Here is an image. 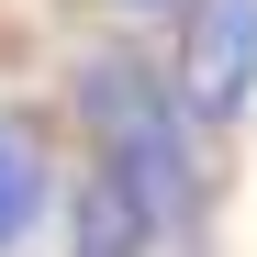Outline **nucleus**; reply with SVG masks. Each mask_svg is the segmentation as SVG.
Returning a JSON list of instances; mask_svg holds the SVG:
<instances>
[{
    "label": "nucleus",
    "instance_id": "f257e3e1",
    "mask_svg": "<svg viewBox=\"0 0 257 257\" xmlns=\"http://www.w3.org/2000/svg\"><path fill=\"white\" fill-rule=\"evenodd\" d=\"M78 123H90V157L146 201L157 235H179L201 212V146H190L201 123L179 112V78H157L146 56H90L78 67Z\"/></svg>",
    "mask_w": 257,
    "mask_h": 257
},
{
    "label": "nucleus",
    "instance_id": "f03ea898",
    "mask_svg": "<svg viewBox=\"0 0 257 257\" xmlns=\"http://www.w3.org/2000/svg\"><path fill=\"white\" fill-rule=\"evenodd\" d=\"M179 112L201 135H235L257 112V0H179Z\"/></svg>",
    "mask_w": 257,
    "mask_h": 257
},
{
    "label": "nucleus",
    "instance_id": "7ed1b4c3",
    "mask_svg": "<svg viewBox=\"0 0 257 257\" xmlns=\"http://www.w3.org/2000/svg\"><path fill=\"white\" fill-rule=\"evenodd\" d=\"M67 257H157V224H146V201L123 190L101 157L67 179Z\"/></svg>",
    "mask_w": 257,
    "mask_h": 257
},
{
    "label": "nucleus",
    "instance_id": "20e7f679",
    "mask_svg": "<svg viewBox=\"0 0 257 257\" xmlns=\"http://www.w3.org/2000/svg\"><path fill=\"white\" fill-rule=\"evenodd\" d=\"M45 224H56V157H45L34 123L0 112V257H23Z\"/></svg>",
    "mask_w": 257,
    "mask_h": 257
},
{
    "label": "nucleus",
    "instance_id": "39448f33",
    "mask_svg": "<svg viewBox=\"0 0 257 257\" xmlns=\"http://www.w3.org/2000/svg\"><path fill=\"white\" fill-rule=\"evenodd\" d=\"M123 12H179V0H123Z\"/></svg>",
    "mask_w": 257,
    "mask_h": 257
}]
</instances>
